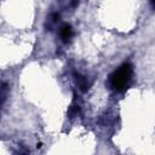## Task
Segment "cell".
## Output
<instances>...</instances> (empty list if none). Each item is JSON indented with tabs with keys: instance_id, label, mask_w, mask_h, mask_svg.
Segmentation results:
<instances>
[{
	"instance_id": "5b68a950",
	"label": "cell",
	"mask_w": 155,
	"mask_h": 155,
	"mask_svg": "<svg viewBox=\"0 0 155 155\" xmlns=\"http://www.w3.org/2000/svg\"><path fill=\"white\" fill-rule=\"evenodd\" d=\"M51 18H52V21H53V22H56V21L59 18V13H52Z\"/></svg>"
},
{
	"instance_id": "3957f363",
	"label": "cell",
	"mask_w": 155,
	"mask_h": 155,
	"mask_svg": "<svg viewBox=\"0 0 155 155\" xmlns=\"http://www.w3.org/2000/svg\"><path fill=\"white\" fill-rule=\"evenodd\" d=\"M75 81H76V85L79 86V88L82 91V92H86L88 90V82H87V79L80 74H76L75 75Z\"/></svg>"
},
{
	"instance_id": "8992f818",
	"label": "cell",
	"mask_w": 155,
	"mask_h": 155,
	"mask_svg": "<svg viewBox=\"0 0 155 155\" xmlns=\"http://www.w3.org/2000/svg\"><path fill=\"white\" fill-rule=\"evenodd\" d=\"M78 4H79V0H73V1H71V6H73V7H75Z\"/></svg>"
},
{
	"instance_id": "6da1fadb",
	"label": "cell",
	"mask_w": 155,
	"mask_h": 155,
	"mask_svg": "<svg viewBox=\"0 0 155 155\" xmlns=\"http://www.w3.org/2000/svg\"><path fill=\"white\" fill-rule=\"evenodd\" d=\"M131 79H132V65L130 63H124L109 75L108 84L110 88H113L114 91L121 92L125 88H127Z\"/></svg>"
},
{
	"instance_id": "52a82bcc",
	"label": "cell",
	"mask_w": 155,
	"mask_h": 155,
	"mask_svg": "<svg viewBox=\"0 0 155 155\" xmlns=\"http://www.w3.org/2000/svg\"><path fill=\"white\" fill-rule=\"evenodd\" d=\"M150 1H151V5L155 7V0H150Z\"/></svg>"
},
{
	"instance_id": "277c9868",
	"label": "cell",
	"mask_w": 155,
	"mask_h": 155,
	"mask_svg": "<svg viewBox=\"0 0 155 155\" xmlns=\"http://www.w3.org/2000/svg\"><path fill=\"white\" fill-rule=\"evenodd\" d=\"M80 111V107L78 105V104H71L70 107H69V109H68V115H69V117H74V116H76L78 115V113Z\"/></svg>"
},
{
	"instance_id": "7a4b0ae2",
	"label": "cell",
	"mask_w": 155,
	"mask_h": 155,
	"mask_svg": "<svg viewBox=\"0 0 155 155\" xmlns=\"http://www.w3.org/2000/svg\"><path fill=\"white\" fill-rule=\"evenodd\" d=\"M73 28L70 24H63L59 29V36L63 42H68L73 36Z\"/></svg>"
}]
</instances>
